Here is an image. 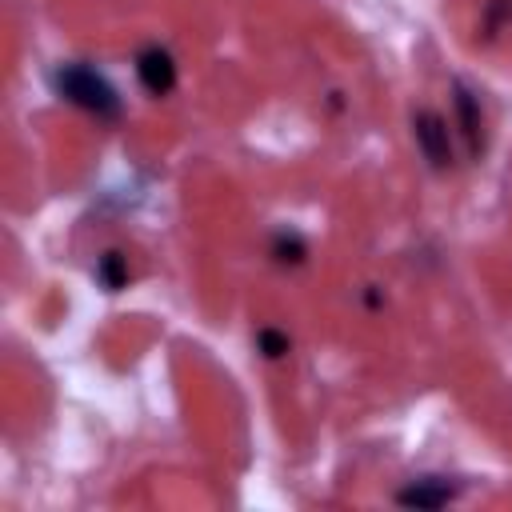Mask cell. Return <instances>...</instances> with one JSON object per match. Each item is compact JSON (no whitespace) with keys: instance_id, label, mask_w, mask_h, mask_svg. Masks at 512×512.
Masks as SVG:
<instances>
[{"instance_id":"cell-1","label":"cell","mask_w":512,"mask_h":512,"mask_svg":"<svg viewBox=\"0 0 512 512\" xmlns=\"http://www.w3.org/2000/svg\"><path fill=\"white\" fill-rule=\"evenodd\" d=\"M52 80H56V92L68 104L92 112L96 120H116L120 116V96H116V88L100 72H92L84 64H60Z\"/></svg>"},{"instance_id":"cell-2","label":"cell","mask_w":512,"mask_h":512,"mask_svg":"<svg viewBox=\"0 0 512 512\" xmlns=\"http://www.w3.org/2000/svg\"><path fill=\"white\" fill-rule=\"evenodd\" d=\"M412 136H416V144H420V152H424V160L436 168V172H448L456 160V152H452V132H448V120L440 116V112H432V108H420L416 116H412Z\"/></svg>"},{"instance_id":"cell-3","label":"cell","mask_w":512,"mask_h":512,"mask_svg":"<svg viewBox=\"0 0 512 512\" xmlns=\"http://www.w3.org/2000/svg\"><path fill=\"white\" fill-rule=\"evenodd\" d=\"M136 80L144 84L148 96H168L176 88V60H172V52L160 48V44H148L136 56Z\"/></svg>"},{"instance_id":"cell-4","label":"cell","mask_w":512,"mask_h":512,"mask_svg":"<svg viewBox=\"0 0 512 512\" xmlns=\"http://www.w3.org/2000/svg\"><path fill=\"white\" fill-rule=\"evenodd\" d=\"M452 108H456V124H460V136H464L468 156H480V152H484V112H480L476 96H472L464 84H456Z\"/></svg>"},{"instance_id":"cell-5","label":"cell","mask_w":512,"mask_h":512,"mask_svg":"<svg viewBox=\"0 0 512 512\" xmlns=\"http://www.w3.org/2000/svg\"><path fill=\"white\" fill-rule=\"evenodd\" d=\"M452 496H456V488H452V484H444V480H436V476L412 480L408 488H400V492H396V500H400L404 508H440V504H448Z\"/></svg>"},{"instance_id":"cell-6","label":"cell","mask_w":512,"mask_h":512,"mask_svg":"<svg viewBox=\"0 0 512 512\" xmlns=\"http://www.w3.org/2000/svg\"><path fill=\"white\" fill-rule=\"evenodd\" d=\"M128 276H132V268H128V260H124V252H104L100 260H96V280H100V288H108V292H120L124 284H128Z\"/></svg>"},{"instance_id":"cell-7","label":"cell","mask_w":512,"mask_h":512,"mask_svg":"<svg viewBox=\"0 0 512 512\" xmlns=\"http://www.w3.org/2000/svg\"><path fill=\"white\" fill-rule=\"evenodd\" d=\"M272 256H276V264H304L308 244L296 232H276L272 236Z\"/></svg>"},{"instance_id":"cell-8","label":"cell","mask_w":512,"mask_h":512,"mask_svg":"<svg viewBox=\"0 0 512 512\" xmlns=\"http://www.w3.org/2000/svg\"><path fill=\"white\" fill-rule=\"evenodd\" d=\"M256 348H260L268 360H280V356H288L292 340H288V332H280V328H260V332H256Z\"/></svg>"},{"instance_id":"cell-9","label":"cell","mask_w":512,"mask_h":512,"mask_svg":"<svg viewBox=\"0 0 512 512\" xmlns=\"http://www.w3.org/2000/svg\"><path fill=\"white\" fill-rule=\"evenodd\" d=\"M504 24H512V0H492L488 12H484V28H488V36H496Z\"/></svg>"}]
</instances>
